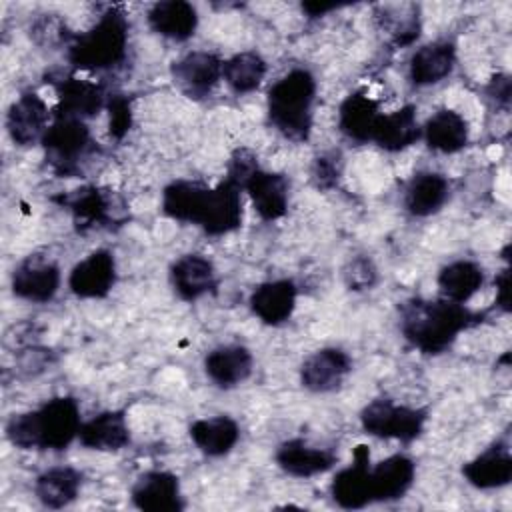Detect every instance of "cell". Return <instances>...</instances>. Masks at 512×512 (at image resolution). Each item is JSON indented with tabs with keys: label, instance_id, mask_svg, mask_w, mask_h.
<instances>
[{
	"label": "cell",
	"instance_id": "obj_1",
	"mask_svg": "<svg viewBox=\"0 0 512 512\" xmlns=\"http://www.w3.org/2000/svg\"><path fill=\"white\" fill-rule=\"evenodd\" d=\"M240 190L230 178L214 188L192 180H174L162 192V212L172 220L196 224L210 236H222L242 224Z\"/></svg>",
	"mask_w": 512,
	"mask_h": 512
},
{
	"label": "cell",
	"instance_id": "obj_2",
	"mask_svg": "<svg viewBox=\"0 0 512 512\" xmlns=\"http://www.w3.org/2000/svg\"><path fill=\"white\" fill-rule=\"evenodd\" d=\"M482 322L480 312L464 304L438 298H412L400 306L402 336L422 354H440L458 338L460 332Z\"/></svg>",
	"mask_w": 512,
	"mask_h": 512
},
{
	"label": "cell",
	"instance_id": "obj_3",
	"mask_svg": "<svg viewBox=\"0 0 512 512\" xmlns=\"http://www.w3.org/2000/svg\"><path fill=\"white\" fill-rule=\"evenodd\" d=\"M80 406L72 396H58L40 408L14 414L6 422V438L20 450H64L78 438Z\"/></svg>",
	"mask_w": 512,
	"mask_h": 512
},
{
	"label": "cell",
	"instance_id": "obj_4",
	"mask_svg": "<svg viewBox=\"0 0 512 512\" xmlns=\"http://www.w3.org/2000/svg\"><path fill=\"white\" fill-rule=\"evenodd\" d=\"M316 80L306 68H294L268 90V120L288 140L304 142L312 132Z\"/></svg>",
	"mask_w": 512,
	"mask_h": 512
},
{
	"label": "cell",
	"instance_id": "obj_5",
	"mask_svg": "<svg viewBox=\"0 0 512 512\" xmlns=\"http://www.w3.org/2000/svg\"><path fill=\"white\" fill-rule=\"evenodd\" d=\"M128 28L126 16L110 8L90 30L72 36L68 44L70 64L78 70H106L118 66L126 58Z\"/></svg>",
	"mask_w": 512,
	"mask_h": 512
},
{
	"label": "cell",
	"instance_id": "obj_6",
	"mask_svg": "<svg viewBox=\"0 0 512 512\" xmlns=\"http://www.w3.org/2000/svg\"><path fill=\"white\" fill-rule=\"evenodd\" d=\"M48 166L58 176H76L82 172V164L94 154L90 128L80 118L54 116L42 142Z\"/></svg>",
	"mask_w": 512,
	"mask_h": 512
},
{
	"label": "cell",
	"instance_id": "obj_7",
	"mask_svg": "<svg viewBox=\"0 0 512 512\" xmlns=\"http://www.w3.org/2000/svg\"><path fill=\"white\" fill-rule=\"evenodd\" d=\"M52 202L66 208L72 214L74 226L80 232L94 228H110L124 220V202L106 188L82 186L58 196H52Z\"/></svg>",
	"mask_w": 512,
	"mask_h": 512
},
{
	"label": "cell",
	"instance_id": "obj_8",
	"mask_svg": "<svg viewBox=\"0 0 512 512\" xmlns=\"http://www.w3.org/2000/svg\"><path fill=\"white\" fill-rule=\"evenodd\" d=\"M424 408L400 406L390 398H376L360 412V424L366 434L376 438H394L400 442L416 440L426 424Z\"/></svg>",
	"mask_w": 512,
	"mask_h": 512
},
{
	"label": "cell",
	"instance_id": "obj_9",
	"mask_svg": "<svg viewBox=\"0 0 512 512\" xmlns=\"http://www.w3.org/2000/svg\"><path fill=\"white\" fill-rule=\"evenodd\" d=\"M222 64L224 62L216 54L196 50L172 62L170 76L184 96L192 100H202L210 96V92L220 82Z\"/></svg>",
	"mask_w": 512,
	"mask_h": 512
},
{
	"label": "cell",
	"instance_id": "obj_10",
	"mask_svg": "<svg viewBox=\"0 0 512 512\" xmlns=\"http://www.w3.org/2000/svg\"><path fill=\"white\" fill-rule=\"evenodd\" d=\"M52 112L36 92H24L14 100L6 114V130L14 144L34 146L42 142Z\"/></svg>",
	"mask_w": 512,
	"mask_h": 512
},
{
	"label": "cell",
	"instance_id": "obj_11",
	"mask_svg": "<svg viewBox=\"0 0 512 512\" xmlns=\"http://www.w3.org/2000/svg\"><path fill=\"white\" fill-rule=\"evenodd\" d=\"M60 288V268L56 262L30 254L12 272V292L28 302H48Z\"/></svg>",
	"mask_w": 512,
	"mask_h": 512
},
{
	"label": "cell",
	"instance_id": "obj_12",
	"mask_svg": "<svg viewBox=\"0 0 512 512\" xmlns=\"http://www.w3.org/2000/svg\"><path fill=\"white\" fill-rule=\"evenodd\" d=\"M116 284V260L110 250H94L80 260L70 276L68 286L78 298H106Z\"/></svg>",
	"mask_w": 512,
	"mask_h": 512
},
{
	"label": "cell",
	"instance_id": "obj_13",
	"mask_svg": "<svg viewBox=\"0 0 512 512\" xmlns=\"http://www.w3.org/2000/svg\"><path fill=\"white\" fill-rule=\"evenodd\" d=\"M352 370V358L340 348H320L300 368V382L306 390L324 394L338 390Z\"/></svg>",
	"mask_w": 512,
	"mask_h": 512
},
{
	"label": "cell",
	"instance_id": "obj_14",
	"mask_svg": "<svg viewBox=\"0 0 512 512\" xmlns=\"http://www.w3.org/2000/svg\"><path fill=\"white\" fill-rule=\"evenodd\" d=\"M370 450L366 444L354 448V464L340 470L332 480V498L340 508L358 510L372 502Z\"/></svg>",
	"mask_w": 512,
	"mask_h": 512
},
{
	"label": "cell",
	"instance_id": "obj_15",
	"mask_svg": "<svg viewBox=\"0 0 512 512\" xmlns=\"http://www.w3.org/2000/svg\"><path fill=\"white\" fill-rule=\"evenodd\" d=\"M132 504L146 512H178L184 508L178 476L166 470L144 472L132 486Z\"/></svg>",
	"mask_w": 512,
	"mask_h": 512
},
{
	"label": "cell",
	"instance_id": "obj_16",
	"mask_svg": "<svg viewBox=\"0 0 512 512\" xmlns=\"http://www.w3.org/2000/svg\"><path fill=\"white\" fill-rule=\"evenodd\" d=\"M462 474L474 488L494 490L512 480V452L506 440L492 442L482 454L462 466Z\"/></svg>",
	"mask_w": 512,
	"mask_h": 512
},
{
	"label": "cell",
	"instance_id": "obj_17",
	"mask_svg": "<svg viewBox=\"0 0 512 512\" xmlns=\"http://www.w3.org/2000/svg\"><path fill=\"white\" fill-rule=\"evenodd\" d=\"M274 458H276V464L286 474L296 478H310V476L322 474L330 470L338 460L334 450L312 446L302 438H292L282 442Z\"/></svg>",
	"mask_w": 512,
	"mask_h": 512
},
{
	"label": "cell",
	"instance_id": "obj_18",
	"mask_svg": "<svg viewBox=\"0 0 512 512\" xmlns=\"http://www.w3.org/2000/svg\"><path fill=\"white\" fill-rule=\"evenodd\" d=\"M288 188H290V182L284 174L268 172V170H262L260 166L244 182V190L248 192L254 210L264 220H276L286 214Z\"/></svg>",
	"mask_w": 512,
	"mask_h": 512
},
{
	"label": "cell",
	"instance_id": "obj_19",
	"mask_svg": "<svg viewBox=\"0 0 512 512\" xmlns=\"http://www.w3.org/2000/svg\"><path fill=\"white\" fill-rule=\"evenodd\" d=\"M54 86L58 94V104L52 110V116H70L84 120L96 116L106 104L104 92L96 82L66 76L58 78Z\"/></svg>",
	"mask_w": 512,
	"mask_h": 512
},
{
	"label": "cell",
	"instance_id": "obj_20",
	"mask_svg": "<svg viewBox=\"0 0 512 512\" xmlns=\"http://www.w3.org/2000/svg\"><path fill=\"white\" fill-rule=\"evenodd\" d=\"M298 288L292 280H268L254 288L250 294V310L268 326L286 322L296 308Z\"/></svg>",
	"mask_w": 512,
	"mask_h": 512
},
{
	"label": "cell",
	"instance_id": "obj_21",
	"mask_svg": "<svg viewBox=\"0 0 512 512\" xmlns=\"http://www.w3.org/2000/svg\"><path fill=\"white\" fill-rule=\"evenodd\" d=\"M416 466L406 454H392L370 468L372 502H392L402 498L414 484Z\"/></svg>",
	"mask_w": 512,
	"mask_h": 512
},
{
	"label": "cell",
	"instance_id": "obj_22",
	"mask_svg": "<svg viewBox=\"0 0 512 512\" xmlns=\"http://www.w3.org/2000/svg\"><path fill=\"white\" fill-rule=\"evenodd\" d=\"M170 282L182 300L192 302L216 288V268L202 254H186L170 266Z\"/></svg>",
	"mask_w": 512,
	"mask_h": 512
},
{
	"label": "cell",
	"instance_id": "obj_23",
	"mask_svg": "<svg viewBox=\"0 0 512 512\" xmlns=\"http://www.w3.org/2000/svg\"><path fill=\"white\" fill-rule=\"evenodd\" d=\"M78 440L82 446L100 452H116L130 442L128 422L122 410H106L82 422Z\"/></svg>",
	"mask_w": 512,
	"mask_h": 512
},
{
	"label": "cell",
	"instance_id": "obj_24",
	"mask_svg": "<svg viewBox=\"0 0 512 512\" xmlns=\"http://www.w3.org/2000/svg\"><path fill=\"white\" fill-rule=\"evenodd\" d=\"M252 354L246 346L224 344L208 352L204 358L206 376L220 388H232L252 374Z\"/></svg>",
	"mask_w": 512,
	"mask_h": 512
},
{
	"label": "cell",
	"instance_id": "obj_25",
	"mask_svg": "<svg viewBox=\"0 0 512 512\" xmlns=\"http://www.w3.org/2000/svg\"><path fill=\"white\" fill-rule=\"evenodd\" d=\"M148 24L156 34L184 42L192 38L198 28V12L186 0H164L148 10Z\"/></svg>",
	"mask_w": 512,
	"mask_h": 512
},
{
	"label": "cell",
	"instance_id": "obj_26",
	"mask_svg": "<svg viewBox=\"0 0 512 512\" xmlns=\"http://www.w3.org/2000/svg\"><path fill=\"white\" fill-rule=\"evenodd\" d=\"M456 64V48L448 40L420 46L410 58V80L416 86H430L444 80Z\"/></svg>",
	"mask_w": 512,
	"mask_h": 512
},
{
	"label": "cell",
	"instance_id": "obj_27",
	"mask_svg": "<svg viewBox=\"0 0 512 512\" xmlns=\"http://www.w3.org/2000/svg\"><path fill=\"white\" fill-rule=\"evenodd\" d=\"M422 136V128L416 118V106L406 104L390 114H380L372 140L388 152H400L412 146Z\"/></svg>",
	"mask_w": 512,
	"mask_h": 512
},
{
	"label": "cell",
	"instance_id": "obj_28",
	"mask_svg": "<svg viewBox=\"0 0 512 512\" xmlns=\"http://www.w3.org/2000/svg\"><path fill=\"white\" fill-rule=\"evenodd\" d=\"M422 136L432 150L442 154H454L468 144L470 130L464 116H460L456 110L442 108L426 120Z\"/></svg>",
	"mask_w": 512,
	"mask_h": 512
},
{
	"label": "cell",
	"instance_id": "obj_29",
	"mask_svg": "<svg viewBox=\"0 0 512 512\" xmlns=\"http://www.w3.org/2000/svg\"><path fill=\"white\" fill-rule=\"evenodd\" d=\"M450 184L438 172H418L406 186L404 206L412 216H430L448 200Z\"/></svg>",
	"mask_w": 512,
	"mask_h": 512
},
{
	"label": "cell",
	"instance_id": "obj_30",
	"mask_svg": "<svg viewBox=\"0 0 512 512\" xmlns=\"http://www.w3.org/2000/svg\"><path fill=\"white\" fill-rule=\"evenodd\" d=\"M188 432L196 448L214 458L228 454L240 438V428L230 416L200 418L190 424Z\"/></svg>",
	"mask_w": 512,
	"mask_h": 512
},
{
	"label": "cell",
	"instance_id": "obj_31",
	"mask_svg": "<svg viewBox=\"0 0 512 512\" xmlns=\"http://www.w3.org/2000/svg\"><path fill=\"white\" fill-rule=\"evenodd\" d=\"M378 118H380L378 104L362 92H354L346 96V100L340 104V110H338L340 132L354 142L372 140Z\"/></svg>",
	"mask_w": 512,
	"mask_h": 512
},
{
	"label": "cell",
	"instance_id": "obj_32",
	"mask_svg": "<svg viewBox=\"0 0 512 512\" xmlns=\"http://www.w3.org/2000/svg\"><path fill=\"white\" fill-rule=\"evenodd\" d=\"M82 474L70 466H56L42 472L34 482V494L46 508H64L78 496Z\"/></svg>",
	"mask_w": 512,
	"mask_h": 512
},
{
	"label": "cell",
	"instance_id": "obj_33",
	"mask_svg": "<svg viewBox=\"0 0 512 512\" xmlns=\"http://www.w3.org/2000/svg\"><path fill=\"white\" fill-rule=\"evenodd\" d=\"M484 284V270L470 260H456L438 272V288L446 300L464 304Z\"/></svg>",
	"mask_w": 512,
	"mask_h": 512
},
{
	"label": "cell",
	"instance_id": "obj_34",
	"mask_svg": "<svg viewBox=\"0 0 512 512\" xmlns=\"http://www.w3.org/2000/svg\"><path fill=\"white\" fill-rule=\"evenodd\" d=\"M266 74V62L258 52H240L222 64V78L236 94L252 92Z\"/></svg>",
	"mask_w": 512,
	"mask_h": 512
},
{
	"label": "cell",
	"instance_id": "obj_35",
	"mask_svg": "<svg viewBox=\"0 0 512 512\" xmlns=\"http://www.w3.org/2000/svg\"><path fill=\"white\" fill-rule=\"evenodd\" d=\"M380 22L396 46H408L420 34V16H418V6L414 4L408 6L406 14L390 12L388 8H384Z\"/></svg>",
	"mask_w": 512,
	"mask_h": 512
},
{
	"label": "cell",
	"instance_id": "obj_36",
	"mask_svg": "<svg viewBox=\"0 0 512 512\" xmlns=\"http://www.w3.org/2000/svg\"><path fill=\"white\" fill-rule=\"evenodd\" d=\"M344 284L354 290H370L376 280H378V270L374 266V262L368 256H354L346 266H344Z\"/></svg>",
	"mask_w": 512,
	"mask_h": 512
},
{
	"label": "cell",
	"instance_id": "obj_37",
	"mask_svg": "<svg viewBox=\"0 0 512 512\" xmlns=\"http://www.w3.org/2000/svg\"><path fill=\"white\" fill-rule=\"evenodd\" d=\"M342 174V156L336 150L324 152L316 156L312 164V184L318 190H330L338 184V178Z\"/></svg>",
	"mask_w": 512,
	"mask_h": 512
},
{
	"label": "cell",
	"instance_id": "obj_38",
	"mask_svg": "<svg viewBox=\"0 0 512 512\" xmlns=\"http://www.w3.org/2000/svg\"><path fill=\"white\" fill-rule=\"evenodd\" d=\"M110 114V136L114 140H122L132 126V104L124 94H114L106 102Z\"/></svg>",
	"mask_w": 512,
	"mask_h": 512
},
{
	"label": "cell",
	"instance_id": "obj_39",
	"mask_svg": "<svg viewBox=\"0 0 512 512\" xmlns=\"http://www.w3.org/2000/svg\"><path fill=\"white\" fill-rule=\"evenodd\" d=\"M32 34L38 42H48V44H56V42H64L66 46L70 44L68 34H66V26L54 18V14H44L32 28Z\"/></svg>",
	"mask_w": 512,
	"mask_h": 512
},
{
	"label": "cell",
	"instance_id": "obj_40",
	"mask_svg": "<svg viewBox=\"0 0 512 512\" xmlns=\"http://www.w3.org/2000/svg\"><path fill=\"white\" fill-rule=\"evenodd\" d=\"M510 76L508 74H498L490 80V84L486 86V96L498 106L508 110L510 108Z\"/></svg>",
	"mask_w": 512,
	"mask_h": 512
},
{
	"label": "cell",
	"instance_id": "obj_41",
	"mask_svg": "<svg viewBox=\"0 0 512 512\" xmlns=\"http://www.w3.org/2000/svg\"><path fill=\"white\" fill-rule=\"evenodd\" d=\"M496 304L504 312L510 310V268H504L496 278Z\"/></svg>",
	"mask_w": 512,
	"mask_h": 512
},
{
	"label": "cell",
	"instance_id": "obj_42",
	"mask_svg": "<svg viewBox=\"0 0 512 512\" xmlns=\"http://www.w3.org/2000/svg\"><path fill=\"white\" fill-rule=\"evenodd\" d=\"M336 8H340V6H338V4H328V2H304V4H302V10H304L310 18L324 16L326 12L336 10Z\"/></svg>",
	"mask_w": 512,
	"mask_h": 512
}]
</instances>
